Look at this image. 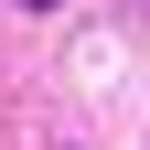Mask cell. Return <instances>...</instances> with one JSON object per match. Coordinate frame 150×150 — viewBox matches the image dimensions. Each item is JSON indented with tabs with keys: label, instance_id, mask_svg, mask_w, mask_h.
Listing matches in <instances>:
<instances>
[{
	"label": "cell",
	"instance_id": "obj_1",
	"mask_svg": "<svg viewBox=\"0 0 150 150\" xmlns=\"http://www.w3.org/2000/svg\"><path fill=\"white\" fill-rule=\"evenodd\" d=\"M22 11H54V0H22Z\"/></svg>",
	"mask_w": 150,
	"mask_h": 150
}]
</instances>
